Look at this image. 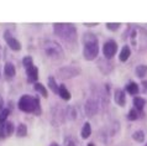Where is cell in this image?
I'll return each instance as SVG.
<instances>
[{"mask_svg": "<svg viewBox=\"0 0 147 146\" xmlns=\"http://www.w3.org/2000/svg\"><path fill=\"white\" fill-rule=\"evenodd\" d=\"M50 146H59V145H58V144H56V143H52Z\"/></svg>", "mask_w": 147, "mask_h": 146, "instance_id": "obj_33", "label": "cell"}, {"mask_svg": "<svg viewBox=\"0 0 147 146\" xmlns=\"http://www.w3.org/2000/svg\"><path fill=\"white\" fill-rule=\"evenodd\" d=\"M42 48H43L45 55H46L48 58H51V59H62L63 58V55H64L63 50L56 41L47 40V41L43 42Z\"/></svg>", "mask_w": 147, "mask_h": 146, "instance_id": "obj_5", "label": "cell"}, {"mask_svg": "<svg viewBox=\"0 0 147 146\" xmlns=\"http://www.w3.org/2000/svg\"><path fill=\"white\" fill-rule=\"evenodd\" d=\"M145 146H147V144H146V145H145Z\"/></svg>", "mask_w": 147, "mask_h": 146, "instance_id": "obj_35", "label": "cell"}, {"mask_svg": "<svg viewBox=\"0 0 147 146\" xmlns=\"http://www.w3.org/2000/svg\"><path fill=\"white\" fill-rule=\"evenodd\" d=\"M130 42L137 52H144L147 50V31L144 27L136 26L130 32Z\"/></svg>", "mask_w": 147, "mask_h": 146, "instance_id": "obj_2", "label": "cell"}, {"mask_svg": "<svg viewBox=\"0 0 147 146\" xmlns=\"http://www.w3.org/2000/svg\"><path fill=\"white\" fill-rule=\"evenodd\" d=\"M58 94L61 95V98L64 99V100H69V99H71V93L68 92V89L66 88V86H64V84H61V86H59Z\"/></svg>", "mask_w": 147, "mask_h": 146, "instance_id": "obj_15", "label": "cell"}, {"mask_svg": "<svg viewBox=\"0 0 147 146\" xmlns=\"http://www.w3.org/2000/svg\"><path fill=\"white\" fill-rule=\"evenodd\" d=\"M79 73V70L73 66H69V67H64L62 70L58 71V77L62 79H66V78H72V77H76L77 74Z\"/></svg>", "mask_w": 147, "mask_h": 146, "instance_id": "obj_8", "label": "cell"}, {"mask_svg": "<svg viewBox=\"0 0 147 146\" xmlns=\"http://www.w3.org/2000/svg\"><path fill=\"white\" fill-rule=\"evenodd\" d=\"M146 104V100L144 98H140V97H135L134 98V105H135V109L137 110H142Z\"/></svg>", "mask_w": 147, "mask_h": 146, "instance_id": "obj_16", "label": "cell"}, {"mask_svg": "<svg viewBox=\"0 0 147 146\" xmlns=\"http://www.w3.org/2000/svg\"><path fill=\"white\" fill-rule=\"evenodd\" d=\"M90 134H92V128H90V124L89 123H85L83 125V129H82V132H80V135L83 139H88L89 136H90Z\"/></svg>", "mask_w": 147, "mask_h": 146, "instance_id": "obj_17", "label": "cell"}, {"mask_svg": "<svg viewBox=\"0 0 147 146\" xmlns=\"http://www.w3.org/2000/svg\"><path fill=\"white\" fill-rule=\"evenodd\" d=\"M22 63H24V66H25L26 70H27V68H30V67L34 66V63H32V58H31V57H28V56L22 59Z\"/></svg>", "mask_w": 147, "mask_h": 146, "instance_id": "obj_27", "label": "cell"}, {"mask_svg": "<svg viewBox=\"0 0 147 146\" xmlns=\"http://www.w3.org/2000/svg\"><path fill=\"white\" fill-rule=\"evenodd\" d=\"M115 102L117 105L120 107H124L125 103H126V95H125V92L121 91V89H116L115 91Z\"/></svg>", "mask_w": 147, "mask_h": 146, "instance_id": "obj_12", "label": "cell"}, {"mask_svg": "<svg viewBox=\"0 0 147 146\" xmlns=\"http://www.w3.org/2000/svg\"><path fill=\"white\" fill-rule=\"evenodd\" d=\"M53 31L67 42H73L77 39V29L73 24H53Z\"/></svg>", "mask_w": 147, "mask_h": 146, "instance_id": "obj_3", "label": "cell"}, {"mask_svg": "<svg viewBox=\"0 0 147 146\" xmlns=\"http://www.w3.org/2000/svg\"><path fill=\"white\" fill-rule=\"evenodd\" d=\"M4 99H3V97L1 95H0V113H1L3 110H4Z\"/></svg>", "mask_w": 147, "mask_h": 146, "instance_id": "obj_30", "label": "cell"}, {"mask_svg": "<svg viewBox=\"0 0 147 146\" xmlns=\"http://www.w3.org/2000/svg\"><path fill=\"white\" fill-rule=\"evenodd\" d=\"M4 39H5L6 43L9 45V47L13 51H20V50H21V43H20L9 31H5V34H4Z\"/></svg>", "mask_w": 147, "mask_h": 146, "instance_id": "obj_9", "label": "cell"}, {"mask_svg": "<svg viewBox=\"0 0 147 146\" xmlns=\"http://www.w3.org/2000/svg\"><path fill=\"white\" fill-rule=\"evenodd\" d=\"M116 51H117V45L115 41L109 40L108 42H105L104 47H103V52H104V56L107 58H113L114 56H115Z\"/></svg>", "mask_w": 147, "mask_h": 146, "instance_id": "obj_6", "label": "cell"}, {"mask_svg": "<svg viewBox=\"0 0 147 146\" xmlns=\"http://www.w3.org/2000/svg\"><path fill=\"white\" fill-rule=\"evenodd\" d=\"M4 130H5L6 136H10L11 134L14 132V124L11 123V121H6V123L4 124Z\"/></svg>", "mask_w": 147, "mask_h": 146, "instance_id": "obj_20", "label": "cell"}, {"mask_svg": "<svg viewBox=\"0 0 147 146\" xmlns=\"http://www.w3.org/2000/svg\"><path fill=\"white\" fill-rule=\"evenodd\" d=\"M4 73H5V77L6 79H13L15 74H16V70H15V66L13 63L7 62L5 64V67H4Z\"/></svg>", "mask_w": 147, "mask_h": 146, "instance_id": "obj_11", "label": "cell"}, {"mask_svg": "<svg viewBox=\"0 0 147 146\" xmlns=\"http://www.w3.org/2000/svg\"><path fill=\"white\" fill-rule=\"evenodd\" d=\"M64 146H79V145H78V141L76 140V137L67 136L64 139Z\"/></svg>", "mask_w": 147, "mask_h": 146, "instance_id": "obj_23", "label": "cell"}, {"mask_svg": "<svg viewBox=\"0 0 147 146\" xmlns=\"http://www.w3.org/2000/svg\"><path fill=\"white\" fill-rule=\"evenodd\" d=\"M126 91H127V93H130V94H137L138 93V86L136 83L134 82H130L127 86H126Z\"/></svg>", "mask_w": 147, "mask_h": 146, "instance_id": "obj_18", "label": "cell"}, {"mask_svg": "<svg viewBox=\"0 0 147 146\" xmlns=\"http://www.w3.org/2000/svg\"><path fill=\"white\" fill-rule=\"evenodd\" d=\"M84 25H85V26H95L96 24H84Z\"/></svg>", "mask_w": 147, "mask_h": 146, "instance_id": "obj_32", "label": "cell"}, {"mask_svg": "<svg viewBox=\"0 0 147 146\" xmlns=\"http://www.w3.org/2000/svg\"><path fill=\"white\" fill-rule=\"evenodd\" d=\"M99 110V102L95 98H90L85 103V113L88 116H94Z\"/></svg>", "mask_w": 147, "mask_h": 146, "instance_id": "obj_7", "label": "cell"}, {"mask_svg": "<svg viewBox=\"0 0 147 146\" xmlns=\"http://www.w3.org/2000/svg\"><path fill=\"white\" fill-rule=\"evenodd\" d=\"M120 26H121V24H111V22H108V24H107V27H108L109 30H111V31L119 30Z\"/></svg>", "mask_w": 147, "mask_h": 146, "instance_id": "obj_28", "label": "cell"}, {"mask_svg": "<svg viewBox=\"0 0 147 146\" xmlns=\"http://www.w3.org/2000/svg\"><path fill=\"white\" fill-rule=\"evenodd\" d=\"M5 136H6V134H5V130H4V124H3V125H0V140L5 139Z\"/></svg>", "mask_w": 147, "mask_h": 146, "instance_id": "obj_29", "label": "cell"}, {"mask_svg": "<svg viewBox=\"0 0 147 146\" xmlns=\"http://www.w3.org/2000/svg\"><path fill=\"white\" fill-rule=\"evenodd\" d=\"M48 87L51 88V91L53 92V93H56V94H58L59 87L57 86V83H56V80H55L53 77H50V78H48Z\"/></svg>", "mask_w": 147, "mask_h": 146, "instance_id": "obj_19", "label": "cell"}, {"mask_svg": "<svg viewBox=\"0 0 147 146\" xmlns=\"http://www.w3.org/2000/svg\"><path fill=\"white\" fill-rule=\"evenodd\" d=\"M130 55H131V50H130V47L129 46H124L122 47V50H121V52H120L119 58H120L121 62H126V61L129 59Z\"/></svg>", "mask_w": 147, "mask_h": 146, "instance_id": "obj_13", "label": "cell"}, {"mask_svg": "<svg viewBox=\"0 0 147 146\" xmlns=\"http://www.w3.org/2000/svg\"><path fill=\"white\" fill-rule=\"evenodd\" d=\"M16 134H18V136H20V137L26 136V134H27L26 125L25 124H20L19 126H18V130H16Z\"/></svg>", "mask_w": 147, "mask_h": 146, "instance_id": "obj_22", "label": "cell"}, {"mask_svg": "<svg viewBox=\"0 0 147 146\" xmlns=\"http://www.w3.org/2000/svg\"><path fill=\"white\" fill-rule=\"evenodd\" d=\"M9 114H10L9 109H4V110L0 113V125L6 123V119H7V116H9Z\"/></svg>", "mask_w": 147, "mask_h": 146, "instance_id": "obj_26", "label": "cell"}, {"mask_svg": "<svg viewBox=\"0 0 147 146\" xmlns=\"http://www.w3.org/2000/svg\"><path fill=\"white\" fill-rule=\"evenodd\" d=\"M88 146H94V144H93V143H90V144H88Z\"/></svg>", "mask_w": 147, "mask_h": 146, "instance_id": "obj_34", "label": "cell"}, {"mask_svg": "<svg viewBox=\"0 0 147 146\" xmlns=\"http://www.w3.org/2000/svg\"><path fill=\"white\" fill-rule=\"evenodd\" d=\"M146 73H147V66H146V64H140V66H137V68H136V74H137V77L142 78V77H144Z\"/></svg>", "mask_w": 147, "mask_h": 146, "instance_id": "obj_21", "label": "cell"}, {"mask_svg": "<svg viewBox=\"0 0 147 146\" xmlns=\"http://www.w3.org/2000/svg\"><path fill=\"white\" fill-rule=\"evenodd\" d=\"M83 43H84V48H83L84 58L88 59V61L95 59L98 53H99V43H98L96 36L94 34H92V32L84 34Z\"/></svg>", "mask_w": 147, "mask_h": 146, "instance_id": "obj_1", "label": "cell"}, {"mask_svg": "<svg viewBox=\"0 0 147 146\" xmlns=\"http://www.w3.org/2000/svg\"><path fill=\"white\" fill-rule=\"evenodd\" d=\"M142 86H144V92L147 93V80H144V82H142Z\"/></svg>", "mask_w": 147, "mask_h": 146, "instance_id": "obj_31", "label": "cell"}, {"mask_svg": "<svg viewBox=\"0 0 147 146\" xmlns=\"http://www.w3.org/2000/svg\"><path fill=\"white\" fill-rule=\"evenodd\" d=\"M35 91H37L38 93H41V95L47 97V89L45 88L43 84H41V83H36V84H35Z\"/></svg>", "mask_w": 147, "mask_h": 146, "instance_id": "obj_25", "label": "cell"}, {"mask_svg": "<svg viewBox=\"0 0 147 146\" xmlns=\"http://www.w3.org/2000/svg\"><path fill=\"white\" fill-rule=\"evenodd\" d=\"M26 74H27V80L28 82L35 83L38 79V68L36 66H32L26 70Z\"/></svg>", "mask_w": 147, "mask_h": 146, "instance_id": "obj_10", "label": "cell"}, {"mask_svg": "<svg viewBox=\"0 0 147 146\" xmlns=\"http://www.w3.org/2000/svg\"><path fill=\"white\" fill-rule=\"evenodd\" d=\"M144 115V113H142V110H137V109H131V110L129 112V114H127V119L129 120H137V119H140V118Z\"/></svg>", "mask_w": 147, "mask_h": 146, "instance_id": "obj_14", "label": "cell"}, {"mask_svg": "<svg viewBox=\"0 0 147 146\" xmlns=\"http://www.w3.org/2000/svg\"><path fill=\"white\" fill-rule=\"evenodd\" d=\"M132 137H134L135 141H137V143H142V141L145 140V134H144V131L138 130V131H136V132H134Z\"/></svg>", "mask_w": 147, "mask_h": 146, "instance_id": "obj_24", "label": "cell"}, {"mask_svg": "<svg viewBox=\"0 0 147 146\" xmlns=\"http://www.w3.org/2000/svg\"><path fill=\"white\" fill-rule=\"evenodd\" d=\"M19 109L25 113H40V100L38 98L31 95H22L19 100Z\"/></svg>", "mask_w": 147, "mask_h": 146, "instance_id": "obj_4", "label": "cell"}]
</instances>
